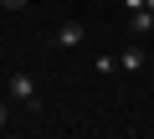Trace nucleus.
<instances>
[{
    "label": "nucleus",
    "instance_id": "obj_2",
    "mask_svg": "<svg viewBox=\"0 0 154 139\" xmlns=\"http://www.w3.org/2000/svg\"><path fill=\"white\" fill-rule=\"evenodd\" d=\"M82 36H88V26H82V21H62V26H57V36H51V41H57V46H67V52H72V46H82Z\"/></svg>",
    "mask_w": 154,
    "mask_h": 139
},
{
    "label": "nucleus",
    "instance_id": "obj_7",
    "mask_svg": "<svg viewBox=\"0 0 154 139\" xmlns=\"http://www.w3.org/2000/svg\"><path fill=\"white\" fill-rule=\"evenodd\" d=\"M118 5H123V11H144V0H118Z\"/></svg>",
    "mask_w": 154,
    "mask_h": 139
},
{
    "label": "nucleus",
    "instance_id": "obj_5",
    "mask_svg": "<svg viewBox=\"0 0 154 139\" xmlns=\"http://www.w3.org/2000/svg\"><path fill=\"white\" fill-rule=\"evenodd\" d=\"M113 72H118V57L103 52V57H98V77H113Z\"/></svg>",
    "mask_w": 154,
    "mask_h": 139
},
{
    "label": "nucleus",
    "instance_id": "obj_3",
    "mask_svg": "<svg viewBox=\"0 0 154 139\" xmlns=\"http://www.w3.org/2000/svg\"><path fill=\"white\" fill-rule=\"evenodd\" d=\"M128 31H134V36H149V31H154V11H149V5H144V11H128Z\"/></svg>",
    "mask_w": 154,
    "mask_h": 139
},
{
    "label": "nucleus",
    "instance_id": "obj_6",
    "mask_svg": "<svg viewBox=\"0 0 154 139\" xmlns=\"http://www.w3.org/2000/svg\"><path fill=\"white\" fill-rule=\"evenodd\" d=\"M11 124V98H0V129Z\"/></svg>",
    "mask_w": 154,
    "mask_h": 139
},
{
    "label": "nucleus",
    "instance_id": "obj_8",
    "mask_svg": "<svg viewBox=\"0 0 154 139\" xmlns=\"http://www.w3.org/2000/svg\"><path fill=\"white\" fill-rule=\"evenodd\" d=\"M144 5H149V11H154V0H144Z\"/></svg>",
    "mask_w": 154,
    "mask_h": 139
},
{
    "label": "nucleus",
    "instance_id": "obj_1",
    "mask_svg": "<svg viewBox=\"0 0 154 139\" xmlns=\"http://www.w3.org/2000/svg\"><path fill=\"white\" fill-rule=\"evenodd\" d=\"M5 98L21 103V108H41V98H36V77H26V72H11V77H5Z\"/></svg>",
    "mask_w": 154,
    "mask_h": 139
},
{
    "label": "nucleus",
    "instance_id": "obj_4",
    "mask_svg": "<svg viewBox=\"0 0 154 139\" xmlns=\"http://www.w3.org/2000/svg\"><path fill=\"white\" fill-rule=\"evenodd\" d=\"M118 72H144V52L139 46H123L118 52Z\"/></svg>",
    "mask_w": 154,
    "mask_h": 139
}]
</instances>
